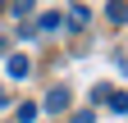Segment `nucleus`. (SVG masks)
<instances>
[{"mask_svg": "<svg viewBox=\"0 0 128 123\" xmlns=\"http://www.w3.org/2000/svg\"><path fill=\"white\" fill-rule=\"evenodd\" d=\"M46 110H50V114L69 110V87H50V96H46Z\"/></svg>", "mask_w": 128, "mask_h": 123, "instance_id": "nucleus-1", "label": "nucleus"}, {"mask_svg": "<svg viewBox=\"0 0 128 123\" xmlns=\"http://www.w3.org/2000/svg\"><path fill=\"white\" fill-rule=\"evenodd\" d=\"M5 68H9V78H18V82H23L28 73H32V59H28V55H9V64H5Z\"/></svg>", "mask_w": 128, "mask_h": 123, "instance_id": "nucleus-2", "label": "nucleus"}, {"mask_svg": "<svg viewBox=\"0 0 128 123\" xmlns=\"http://www.w3.org/2000/svg\"><path fill=\"white\" fill-rule=\"evenodd\" d=\"M87 18H92V9H87V5H69V27H78V32H82Z\"/></svg>", "mask_w": 128, "mask_h": 123, "instance_id": "nucleus-3", "label": "nucleus"}, {"mask_svg": "<svg viewBox=\"0 0 128 123\" xmlns=\"http://www.w3.org/2000/svg\"><path fill=\"white\" fill-rule=\"evenodd\" d=\"M32 119H37V105L23 100V105H18V123H32Z\"/></svg>", "mask_w": 128, "mask_h": 123, "instance_id": "nucleus-4", "label": "nucleus"}, {"mask_svg": "<svg viewBox=\"0 0 128 123\" xmlns=\"http://www.w3.org/2000/svg\"><path fill=\"white\" fill-rule=\"evenodd\" d=\"M105 14H110V23H114V27H119V23H124V14H128V9H124V5H110Z\"/></svg>", "mask_w": 128, "mask_h": 123, "instance_id": "nucleus-5", "label": "nucleus"}, {"mask_svg": "<svg viewBox=\"0 0 128 123\" xmlns=\"http://www.w3.org/2000/svg\"><path fill=\"white\" fill-rule=\"evenodd\" d=\"M73 123H92V110H78V114H73Z\"/></svg>", "mask_w": 128, "mask_h": 123, "instance_id": "nucleus-6", "label": "nucleus"}, {"mask_svg": "<svg viewBox=\"0 0 128 123\" xmlns=\"http://www.w3.org/2000/svg\"><path fill=\"white\" fill-rule=\"evenodd\" d=\"M5 105H9V96H5V87H0V110H5Z\"/></svg>", "mask_w": 128, "mask_h": 123, "instance_id": "nucleus-7", "label": "nucleus"}]
</instances>
